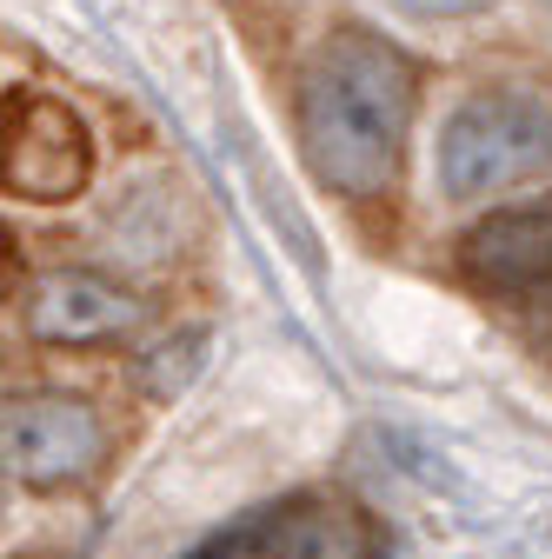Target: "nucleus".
<instances>
[{"instance_id": "f257e3e1", "label": "nucleus", "mask_w": 552, "mask_h": 559, "mask_svg": "<svg viewBox=\"0 0 552 559\" xmlns=\"http://www.w3.org/2000/svg\"><path fill=\"white\" fill-rule=\"evenodd\" d=\"M420 114V67L373 27H333L300 67V154L339 200H380L399 187L406 133Z\"/></svg>"}, {"instance_id": "f03ea898", "label": "nucleus", "mask_w": 552, "mask_h": 559, "mask_svg": "<svg viewBox=\"0 0 552 559\" xmlns=\"http://www.w3.org/2000/svg\"><path fill=\"white\" fill-rule=\"evenodd\" d=\"M440 193L446 200H493L552 167V107L519 87L466 94L440 127Z\"/></svg>"}, {"instance_id": "7ed1b4c3", "label": "nucleus", "mask_w": 552, "mask_h": 559, "mask_svg": "<svg viewBox=\"0 0 552 559\" xmlns=\"http://www.w3.org/2000/svg\"><path fill=\"white\" fill-rule=\"evenodd\" d=\"M187 559H380V526L333 493H293L220 526Z\"/></svg>"}, {"instance_id": "20e7f679", "label": "nucleus", "mask_w": 552, "mask_h": 559, "mask_svg": "<svg viewBox=\"0 0 552 559\" xmlns=\"http://www.w3.org/2000/svg\"><path fill=\"white\" fill-rule=\"evenodd\" d=\"M107 460V427L81 393H21L8 400V466L34 493L94 479Z\"/></svg>"}, {"instance_id": "39448f33", "label": "nucleus", "mask_w": 552, "mask_h": 559, "mask_svg": "<svg viewBox=\"0 0 552 559\" xmlns=\"http://www.w3.org/2000/svg\"><path fill=\"white\" fill-rule=\"evenodd\" d=\"M8 193L21 200H74L87 193L94 180V140H87V120L53 100V94H8Z\"/></svg>"}, {"instance_id": "423d86ee", "label": "nucleus", "mask_w": 552, "mask_h": 559, "mask_svg": "<svg viewBox=\"0 0 552 559\" xmlns=\"http://www.w3.org/2000/svg\"><path fill=\"white\" fill-rule=\"evenodd\" d=\"M141 326V300L87 266H53L27 287V333L40 346H107Z\"/></svg>"}, {"instance_id": "0eeeda50", "label": "nucleus", "mask_w": 552, "mask_h": 559, "mask_svg": "<svg viewBox=\"0 0 552 559\" xmlns=\"http://www.w3.org/2000/svg\"><path fill=\"white\" fill-rule=\"evenodd\" d=\"M459 266L487 294L506 300H552V200L545 206H513V214L479 221L459 240Z\"/></svg>"}, {"instance_id": "6e6552de", "label": "nucleus", "mask_w": 552, "mask_h": 559, "mask_svg": "<svg viewBox=\"0 0 552 559\" xmlns=\"http://www.w3.org/2000/svg\"><path fill=\"white\" fill-rule=\"evenodd\" d=\"M393 8L412 21H466V14H487L493 0H393Z\"/></svg>"}]
</instances>
